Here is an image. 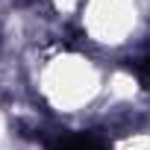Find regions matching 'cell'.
<instances>
[{
	"label": "cell",
	"mask_w": 150,
	"mask_h": 150,
	"mask_svg": "<svg viewBox=\"0 0 150 150\" xmlns=\"http://www.w3.org/2000/svg\"><path fill=\"white\" fill-rule=\"evenodd\" d=\"M47 150H112V144L97 132H68L59 135Z\"/></svg>",
	"instance_id": "1"
},
{
	"label": "cell",
	"mask_w": 150,
	"mask_h": 150,
	"mask_svg": "<svg viewBox=\"0 0 150 150\" xmlns=\"http://www.w3.org/2000/svg\"><path fill=\"white\" fill-rule=\"evenodd\" d=\"M132 71H135V77L150 88V50L147 53H141L138 59H135V65H132Z\"/></svg>",
	"instance_id": "2"
}]
</instances>
